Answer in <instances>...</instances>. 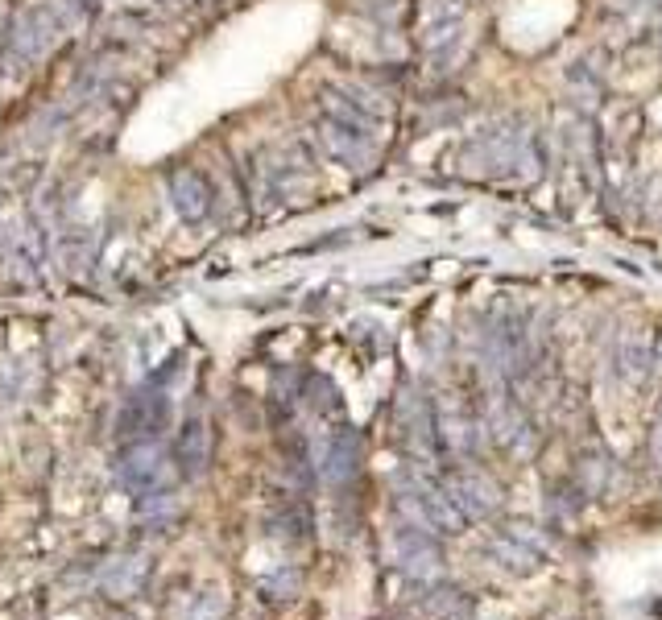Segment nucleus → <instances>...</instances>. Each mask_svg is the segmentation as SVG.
I'll list each match as a JSON object with an SVG mask.
<instances>
[{
    "instance_id": "1",
    "label": "nucleus",
    "mask_w": 662,
    "mask_h": 620,
    "mask_svg": "<svg viewBox=\"0 0 662 620\" xmlns=\"http://www.w3.org/2000/svg\"><path fill=\"white\" fill-rule=\"evenodd\" d=\"M141 579H145V558H129V567H120L112 579H104V592L116 596V600H125V596H133L141 587Z\"/></svg>"
}]
</instances>
